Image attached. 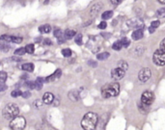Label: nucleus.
Wrapping results in <instances>:
<instances>
[{
  "label": "nucleus",
  "mask_w": 165,
  "mask_h": 130,
  "mask_svg": "<svg viewBox=\"0 0 165 130\" xmlns=\"http://www.w3.org/2000/svg\"><path fill=\"white\" fill-rule=\"evenodd\" d=\"M18 113H19V109L17 105L15 103H8L3 109L2 115L7 121H12L13 119L18 116Z\"/></svg>",
  "instance_id": "3"
},
{
  "label": "nucleus",
  "mask_w": 165,
  "mask_h": 130,
  "mask_svg": "<svg viewBox=\"0 0 165 130\" xmlns=\"http://www.w3.org/2000/svg\"><path fill=\"white\" fill-rule=\"evenodd\" d=\"M152 61L156 66H164L165 65V52L160 50V49H157L156 50V52L154 53V56H152Z\"/></svg>",
  "instance_id": "5"
},
{
  "label": "nucleus",
  "mask_w": 165,
  "mask_h": 130,
  "mask_svg": "<svg viewBox=\"0 0 165 130\" xmlns=\"http://www.w3.org/2000/svg\"><path fill=\"white\" fill-rule=\"evenodd\" d=\"M132 52H135L134 53L135 56H141V55L144 53V47L143 46H141V45H138V46H136V47L132 50Z\"/></svg>",
  "instance_id": "19"
},
{
  "label": "nucleus",
  "mask_w": 165,
  "mask_h": 130,
  "mask_svg": "<svg viewBox=\"0 0 165 130\" xmlns=\"http://www.w3.org/2000/svg\"><path fill=\"white\" fill-rule=\"evenodd\" d=\"M113 16V12L112 11H106V12H104L102 15H101V18L103 19V20H106V19H109V18H111Z\"/></svg>",
  "instance_id": "22"
},
{
  "label": "nucleus",
  "mask_w": 165,
  "mask_h": 130,
  "mask_svg": "<svg viewBox=\"0 0 165 130\" xmlns=\"http://www.w3.org/2000/svg\"><path fill=\"white\" fill-rule=\"evenodd\" d=\"M25 86L27 87L28 89H30V90L35 89V82H33V81H28V82L25 83Z\"/></svg>",
  "instance_id": "35"
},
{
  "label": "nucleus",
  "mask_w": 165,
  "mask_h": 130,
  "mask_svg": "<svg viewBox=\"0 0 165 130\" xmlns=\"http://www.w3.org/2000/svg\"><path fill=\"white\" fill-rule=\"evenodd\" d=\"M54 36L57 38L58 43H62L65 42V40L63 39V38H65V37H64V33H63L62 30H60V29H55V30H54Z\"/></svg>",
  "instance_id": "15"
},
{
  "label": "nucleus",
  "mask_w": 165,
  "mask_h": 130,
  "mask_svg": "<svg viewBox=\"0 0 165 130\" xmlns=\"http://www.w3.org/2000/svg\"><path fill=\"white\" fill-rule=\"evenodd\" d=\"M22 78H27V75H22Z\"/></svg>",
  "instance_id": "51"
},
{
  "label": "nucleus",
  "mask_w": 165,
  "mask_h": 130,
  "mask_svg": "<svg viewBox=\"0 0 165 130\" xmlns=\"http://www.w3.org/2000/svg\"><path fill=\"white\" fill-rule=\"evenodd\" d=\"M22 95V92L19 91V90H14L12 93H11V95L13 97H17V96H20Z\"/></svg>",
  "instance_id": "33"
},
{
  "label": "nucleus",
  "mask_w": 165,
  "mask_h": 130,
  "mask_svg": "<svg viewBox=\"0 0 165 130\" xmlns=\"http://www.w3.org/2000/svg\"><path fill=\"white\" fill-rule=\"evenodd\" d=\"M75 35H76V32L74 30L67 29V30L65 31V33H64V37H65V39H67V40H70L72 38H74Z\"/></svg>",
  "instance_id": "16"
},
{
  "label": "nucleus",
  "mask_w": 165,
  "mask_h": 130,
  "mask_svg": "<svg viewBox=\"0 0 165 130\" xmlns=\"http://www.w3.org/2000/svg\"><path fill=\"white\" fill-rule=\"evenodd\" d=\"M21 96L23 97V98H28V97H30L31 96V92L29 91H26V92H23L22 93Z\"/></svg>",
  "instance_id": "36"
},
{
  "label": "nucleus",
  "mask_w": 165,
  "mask_h": 130,
  "mask_svg": "<svg viewBox=\"0 0 165 130\" xmlns=\"http://www.w3.org/2000/svg\"><path fill=\"white\" fill-rule=\"evenodd\" d=\"M62 55L64 57H69L72 55V50L69 48H65V49H62Z\"/></svg>",
  "instance_id": "30"
},
{
  "label": "nucleus",
  "mask_w": 165,
  "mask_h": 130,
  "mask_svg": "<svg viewBox=\"0 0 165 130\" xmlns=\"http://www.w3.org/2000/svg\"><path fill=\"white\" fill-rule=\"evenodd\" d=\"M25 51L26 53H29V54H33L35 51V46L34 44H27L25 46Z\"/></svg>",
  "instance_id": "25"
},
{
  "label": "nucleus",
  "mask_w": 165,
  "mask_h": 130,
  "mask_svg": "<svg viewBox=\"0 0 165 130\" xmlns=\"http://www.w3.org/2000/svg\"><path fill=\"white\" fill-rule=\"evenodd\" d=\"M68 97H69L72 101H78L79 98H80L79 92L76 91V90H73V91L69 92V94H68Z\"/></svg>",
  "instance_id": "12"
},
{
  "label": "nucleus",
  "mask_w": 165,
  "mask_h": 130,
  "mask_svg": "<svg viewBox=\"0 0 165 130\" xmlns=\"http://www.w3.org/2000/svg\"><path fill=\"white\" fill-rule=\"evenodd\" d=\"M109 56H110V54H109L108 52H102V53H99L97 55V59L100 61H103V60H106Z\"/></svg>",
  "instance_id": "21"
},
{
  "label": "nucleus",
  "mask_w": 165,
  "mask_h": 130,
  "mask_svg": "<svg viewBox=\"0 0 165 130\" xmlns=\"http://www.w3.org/2000/svg\"><path fill=\"white\" fill-rule=\"evenodd\" d=\"M125 73H126V71L124 69H120V68H116V69H112V71H111V77L114 80H120V79H122V78L125 76Z\"/></svg>",
  "instance_id": "9"
},
{
  "label": "nucleus",
  "mask_w": 165,
  "mask_h": 130,
  "mask_svg": "<svg viewBox=\"0 0 165 130\" xmlns=\"http://www.w3.org/2000/svg\"><path fill=\"white\" fill-rule=\"evenodd\" d=\"M120 93V85L118 83H111V84H107L102 88L101 90V95L104 98H109V97H113L119 95Z\"/></svg>",
  "instance_id": "2"
},
{
  "label": "nucleus",
  "mask_w": 165,
  "mask_h": 130,
  "mask_svg": "<svg viewBox=\"0 0 165 130\" xmlns=\"http://www.w3.org/2000/svg\"><path fill=\"white\" fill-rule=\"evenodd\" d=\"M0 41H3V42H6V43H12V36L2 35V36H0Z\"/></svg>",
  "instance_id": "27"
},
{
  "label": "nucleus",
  "mask_w": 165,
  "mask_h": 130,
  "mask_svg": "<svg viewBox=\"0 0 165 130\" xmlns=\"http://www.w3.org/2000/svg\"><path fill=\"white\" fill-rule=\"evenodd\" d=\"M123 0H110V2L112 3L113 5H118V4H120Z\"/></svg>",
  "instance_id": "45"
},
{
  "label": "nucleus",
  "mask_w": 165,
  "mask_h": 130,
  "mask_svg": "<svg viewBox=\"0 0 165 130\" xmlns=\"http://www.w3.org/2000/svg\"><path fill=\"white\" fill-rule=\"evenodd\" d=\"M43 43H44V45H52V42L49 39L44 40V41H43Z\"/></svg>",
  "instance_id": "44"
},
{
  "label": "nucleus",
  "mask_w": 165,
  "mask_h": 130,
  "mask_svg": "<svg viewBox=\"0 0 165 130\" xmlns=\"http://www.w3.org/2000/svg\"><path fill=\"white\" fill-rule=\"evenodd\" d=\"M159 3H161V4H165V0H157Z\"/></svg>",
  "instance_id": "48"
},
{
  "label": "nucleus",
  "mask_w": 165,
  "mask_h": 130,
  "mask_svg": "<svg viewBox=\"0 0 165 130\" xmlns=\"http://www.w3.org/2000/svg\"><path fill=\"white\" fill-rule=\"evenodd\" d=\"M35 41H36L37 43H40V42L42 41V39H41V37H39V39H36V40H35Z\"/></svg>",
  "instance_id": "49"
},
{
  "label": "nucleus",
  "mask_w": 165,
  "mask_h": 130,
  "mask_svg": "<svg viewBox=\"0 0 165 130\" xmlns=\"http://www.w3.org/2000/svg\"><path fill=\"white\" fill-rule=\"evenodd\" d=\"M121 43L123 44V47H127L128 45L130 44V41L129 40H127L126 38H123L121 40Z\"/></svg>",
  "instance_id": "32"
},
{
  "label": "nucleus",
  "mask_w": 165,
  "mask_h": 130,
  "mask_svg": "<svg viewBox=\"0 0 165 130\" xmlns=\"http://www.w3.org/2000/svg\"><path fill=\"white\" fill-rule=\"evenodd\" d=\"M26 121L23 117L17 116L10 122V128L12 130H23L25 128Z\"/></svg>",
  "instance_id": "4"
},
{
  "label": "nucleus",
  "mask_w": 165,
  "mask_h": 130,
  "mask_svg": "<svg viewBox=\"0 0 165 130\" xmlns=\"http://www.w3.org/2000/svg\"><path fill=\"white\" fill-rule=\"evenodd\" d=\"M158 49H160V50H162V51L165 52V38L161 41L160 45H159V48H158Z\"/></svg>",
  "instance_id": "37"
},
{
  "label": "nucleus",
  "mask_w": 165,
  "mask_h": 130,
  "mask_svg": "<svg viewBox=\"0 0 165 130\" xmlns=\"http://www.w3.org/2000/svg\"><path fill=\"white\" fill-rule=\"evenodd\" d=\"M9 60H13L14 62H20V61H22L21 60V58H19V57H11Z\"/></svg>",
  "instance_id": "43"
},
{
  "label": "nucleus",
  "mask_w": 165,
  "mask_h": 130,
  "mask_svg": "<svg viewBox=\"0 0 165 130\" xmlns=\"http://www.w3.org/2000/svg\"><path fill=\"white\" fill-rule=\"evenodd\" d=\"M25 53H26L25 48L20 47V48L16 49V51H15V55H16V56H21V55H24Z\"/></svg>",
  "instance_id": "28"
},
{
  "label": "nucleus",
  "mask_w": 165,
  "mask_h": 130,
  "mask_svg": "<svg viewBox=\"0 0 165 130\" xmlns=\"http://www.w3.org/2000/svg\"><path fill=\"white\" fill-rule=\"evenodd\" d=\"M143 35H144V32L142 29H136L135 31H133V33L131 35L132 39L134 41H139L143 38Z\"/></svg>",
  "instance_id": "14"
},
{
  "label": "nucleus",
  "mask_w": 165,
  "mask_h": 130,
  "mask_svg": "<svg viewBox=\"0 0 165 130\" xmlns=\"http://www.w3.org/2000/svg\"><path fill=\"white\" fill-rule=\"evenodd\" d=\"M49 130H57V129L53 128V127H51V126H49Z\"/></svg>",
  "instance_id": "50"
},
{
  "label": "nucleus",
  "mask_w": 165,
  "mask_h": 130,
  "mask_svg": "<svg viewBox=\"0 0 165 130\" xmlns=\"http://www.w3.org/2000/svg\"><path fill=\"white\" fill-rule=\"evenodd\" d=\"M99 121V116L93 112L87 113L81 121V126L84 130H95Z\"/></svg>",
  "instance_id": "1"
},
{
  "label": "nucleus",
  "mask_w": 165,
  "mask_h": 130,
  "mask_svg": "<svg viewBox=\"0 0 165 130\" xmlns=\"http://www.w3.org/2000/svg\"><path fill=\"white\" fill-rule=\"evenodd\" d=\"M7 80V73L5 71H0V84H4Z\"/></svg>",
  "instance_id": "29"
},
{
  "label": "nucleus",
  "mask_w": 165,
  "mask_h": 130,
  "mask_svg": "<svg viewBox=\"0 0 165 130\" xmlns=\"http://www.w3.org/2000/svg\"><path fill=\"white\" fill-rule=\"evenodd\" d=\"M106 27H107V23L105 21H101L100 24H99V28H100V29H105Z\"/></svg>",
  "instance_id": "41"
},
{
  "label": "nucleus",
  "mask_w": 165,
  "mask_h": 130,
  "mask_svg": "<svg viewBox=\"0 0 165 130\" xmlns=\"http://www.w3.org/2000/svg\"><path fill=\"white\" fill-rule=\"evenodd\" d=\"M165 14V8H161L156 11V16H163Z\"/></svg>",
  "instance_id": "38"
},
{
  "label": "nucleus",
  "mask_w": 165,
  "mask_h": 130,
  "mask_svg": "<svg viewBox=\"0 0 165 130\" xmlns=\"http://www.w3.org/2000/svg\"><path fill=\"white\" fill-rule=\"evenodd\" d=\"M155 30H156V28H154V27H150V28H149V32H150V33H154Z\"/></svg>",
  "instance_id": "47"
},
{
  "label": "nucleus",
  "mask_w": 165,
  "mask_h": 130,
  "mask_svg": "<svg viewBox=\"0 0 165 130\" xmlns=\"http://www.w3.org/2000/svg\"><path fill=\"white\" fill-rule=\"evenodd\" d=\"M104 125H105V121H103V117L99 119L98 121V123H97V126H96V129L97 130H102L103 129Z\"/></svg>",
  "instance_id": "20"
},
{
  "label": "nucleus",
  "mask_w": 165,
  "mask_h": 130,
  "mask_svg": "<svg viewBox=\"0 0 165 130\" xmlns=\"http://www.w3.org/2000/svg\"><path fill=\"white\" fill-rule=\"evenodd\" d=\"M42 104H43V102H42L41 100H39V99H37L34 102V105L36 106V107H37V108H39V107H42Z\"/></svg>",
  "instance_id": "42"
},
{
  "label": "nucleus",
  "mask_w": 165,
  "mask_h": 130,
  "mask_svg": "<svg viewBox=\"0 0 165 130\" xmlns=\"http://www.w3.org/2000/svg\"><path fill=\"white\" fill-rule=\"evenodd\" d=\"M21 42H22V38H20V37H14V36H12V43H20Z\"/></svg>",
  "instance_id": "34"
},
{
  "label": "nucleus",
  "mask_w": 165,
  "mask_h": 130,
  "mask_svg": "<svg viewBox=\"0 0 165 130\" xmlns=\"http://www.w3.org/2000/svg\"><path fill=\"white\" fill-rule=\"evenodd\" d=\"M160 24V21L159 20H155V21L152 22V24H151V27H154V28H156V27H158Z\"/></svg>",
  "instance_id": "40"
},
{
  "label": "nucleus",
  "mask_w": 165,
  "mask_h": 130,
  "mask_svg": "<svg viewBox=\"0 0 165 130\" xmlns=\"http://www.w3.org/2000/svg\"><path fill=\"white\" fill-rule=\"evenodd\" d=\"M54 100V95L51 93H45L43 96V102L45 104H51Z\"/></svg>",
  "instance_id": "13"
},
{
  "label": "nucleus",
  "mask_w": 165,
  "mask_h": 130,
  "mask_svg": "<svg viewBox=\"0 0 165 130\" xmlns=\"http://www.w3.org/2000/svg\"><path fill=\"white\" fill-rule=\"evenodd\" d=\"M61 75H62V70H61V69H57L54 73L51 74V75H49L48 77L45 78V79H44V81H45V82H48V83L53 82L55 79H57V78L60 77Z\"/></svg>",
  "instance_id": "11"
},
{
  "label": "nucleus",
  "mask_w": 165,
  "mask_h": 130,
  "mask_svg": "<svg viewBox=\"0 0 165 130\" xmlns=\"http://www.w3.org/2000/svg\"><path fill=\"white\" fill-rule=\"evenodd\" d=\"M151 76H152V72H151L150 69H148V68L142 69L138 73V78L141 82H147L151 78Z\"/></svg>",
  "instance_id": "7"
},
{
  "label": "nucleus",
  "mask_w": 165,
  "mask_h": 130,
  "mask_svg": "<svg viewBox=\"0 0 165 130\" xmlns=\"http://www.w3.org/2000/svg\"><path fill=\"white\" fill-rule=\"evenodd\" d=\"M154 100H155V95H154V94H152V92L146 91L144 92L143 94H142V95H141V102L144 105L150 106L154 102Z\"/></svg>",
  "instance_id": "6"
},
{
  "label": "nucleus",
  "mask_w": 165,
  "mask_h": 130,
  "mask_svg": "<svg viewBox=\"0 0 165 130\" xmlns=\"http://www.w3.org/2000/svg\"><path fill=\"white\" fill-rule=\"evenodd\" d=\"M7 90V86L5 84H0V92H3Z\"/></svg>",
  "instance_id": "46"
},
{
  "label": "nucleus",
  "mask_w": 165,
  "mask_h": 130,
  "mask_svg": "<svg viewBox=\"0 0 165 130\" xmlns=\"http://www.w3.org/2000/svg\"><path fill=\"white\" fill-rule=\"evenodd\" d=\"M126 24L129 26V27H134V28H137V29H142V27H144L143 21L140 18H138V17L129 19Z\"/></svg>",
  "instance_id": "8"
},
{
  "label": "nucleus",
  "mask_w": 165,
  "mask_h": 130,
  "mask_svg": "<svg viewBox=\"0 0 165 130\" xmlns=\"http://www.w3.org/2000/svg\"><path fill=\"white\" fill-rule=\"evenodd\" d=\"M34 64L32 63H26V64H23L21 66V69L25 71H28V72H32L34 70Z\"/></svg>",
  "instance_id": "17"
},
{
  "label": "nucleus",
  "mask_w": 165,
  "mask_h": 130,
  "mask_svg": "<svg viewBox=\"0 0 165 130\" xmlns=\"http://www.w3.org/2000/svg\"><path fill=\"white\" fill-rule=\"evenodd\" d=\"M102 7H103L102 2H100V1L96 2L95 4L91 7V9H90V15H91L92 17H93V16H96V15H98V14L100 12V10L102 9Z\"/></svg>",
  "instance_id": "10"
},
{
  "label": "nucleus",
  "mask_w": 165,
  "mask_h": 130,
  "mask_svg": "<svg viewBox=\"0 0 165 130\" xmlns=\"http://www.w3.org/2000/svg\"><path fill=\"white\" fill-rule=\"evenodd\" d=\"M118 65H119V67H118V68H120V69H124L125 71H126V69H128V65H127V63H126L125 61H123V60L120 61V62L118 63Z\"/></svg>",
  "instance_id": "26"
},
{
  "label": "nucleus",
  "mask_w": 165,
  "mask_h": 130,
  "mask_svg": "<svg viewBox=\"0 0 165 130\" xmlns=\"http://www.w3.org/2000/svg\"><path fill=\"white\" fill-rule=\"evenodd\" d=\"M88 65L90 66V67L96 68V67L98 66V63H97V62H95V61H93V60H89V61H88Z\"/></svg>",
  "instance_id": "39"
},
{
  "label": "nucleus",
  "mask_w": 165,
  "mask_h": 130,
  "mask_svg": "<svg viewBox=\"0 0 165 130\" xmlns=\"http://www.w3.org/2000/svg\"><path fill=\"white\" fill-rule=\"evenodd\" d=\"M50 30H51V27L49 24H44V25H42L39 27V31L43 34H48L50 32Z\"/></svg>",
  "instance_id": "18"
},
{
  "label": "nucleus",
  "mask_w": 165,
  "mask_h": 130,
  "mask_svg": "<svg viewBox=\"0 0 165 130\" xmlns=\"http://www.w3.org/2000/svg\"><path fill=\"white\" fill-rule=\"evenodd\" d=\"M112 48L114 50H117V51L121 50L122 48H123V44H122L121 41H117V42H115V43H113Z\"/></svg>",
  "instance_id": "23"
},
{
  "label": "nucleus",
  "mask_w": 165,
  "mask_h": 130,
  "mask_svg": "<svg viewBox=\"0 0 165 130\" xmlns=\"http://www.w3.org/2000/svg\"><path fill=\"white\" fill-rule=\"evenodd\" d=\"M11 46L9 45L8 43H0V50L4 52H8L10 50Z\"/></svg>",
  "instance_id": "24"
},
{
  "label": "nucleus",
  "mask_w": 165,
  "mask_h": 130,
  "mask_svg": "<svg viewBox=\"0 0 165 130\" xmlns=\"http://www.w3.org/2000/svg\"><path fill=\"white\" fill-rule=\"evenodd\" d=\"M75 43H77L78 45H82V35L81 34H77L75 37Z\"/></svg>",
  "instance_id": "31"
}]
</instances>
